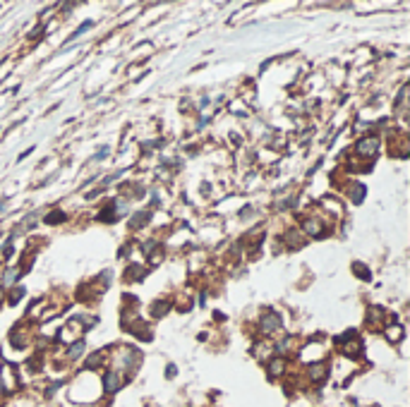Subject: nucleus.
Here are the masks:
<instances>
[{
  "instance_id": "obj_10",
  "label": "nucleus",
  "mask_w": 410,
  "mask_h": 407,
  "mask_svg": "<svg viewBox=\"0 0 410 407\" xmlns=\"http://www.w3.org/2000/svg\"><path fill=\"white\" fill-rule=\"evenodd\" d=\"M281 369H283V362H273V364H271V371H273V374H278Z\"/></svg>"
},
{
  "instance_id": "obj_3",
  "label": "nucleus",
  "mask_w": 410,
  "mask_h": 407,
  "mask_svg": "<svg viewBox=\"0 0 410 407\" xmlns=\"http://www.w3.org/2000/svg\"><path fill=\"white\" fill-rule=\"evenodd\" d=\"M351 199H352V204H360L362 199H365V185H360V182H355V185H352Z\"/></svg>"
},
{
  "instance_id": "obj_4",
  "label": "nucleus",
  "mask_w": 410,
  "mask_h": 407,
  "mask_svg": "<svg viewBox=\"0 0 410 407\" xmlns=\"http://www.w3.org/2000/svg\"><path fill=\"white\" fill-rule=\"evenodd\" d=\"M103 388H106L108 393H113V390L120 388V381H117L116 374H106V378H103Z\"/></svg>"
},
{
  "instance_id": "obj_8",
  "label": "nucleus",
  "mask_w": 410,
  "mask_h": 407,
  "mask_svg": "<svg viewBox=\"0 0 410 407\" xmlns=\"http://www.w3.org/2000/svg\"><path fill=\"white\" fill-rule=\"evenodd\" d=\"M352 271H355V273H357L360 278H365V280L370 278V271H367L365 266H360V263H352Z\"/></svg>"
},
{
  "instance_id": "obj_5",
  "label": "nucleus",
  "mask_w": 410,
  "mask_h": 407,
  "mask_svg": "<svg viewBox=\"0 0 410 407\" xmlns=\"http://www.w3.org/2000/svg\"><path fill=\"white\" fill-rule=\"evenodd\" d=\"M310 376L314 378V381H322V378L326 376V367H324V364H317V367H312V369H310Z\"/></svg>"
},
{
  "instance_id": "obj_6",
  "label": "nucleus",
  "mask_w": 410,
  "mask_h": 407,
  "mask_svg": "<svg viewBox=\"0 0 410 407\" xmlns=\"http://www.w3.org/2000/svg\"><path fill=\"white\" fill-rule=\"evenodd\" d=\"M305 228H307V233H310V235H324L322 225H319L317 221H307V223H305Z\"/></svg>"
},
{
  "instance_id": "obj_7",
  "label": "nucleus",
  "mask_w": 410,
  "mask_h": 407,
  "mask_svg": "<svg viewBox=\"0 0 410 407\" xmlns=\"http://www.w3.org/2000/svg\"><path fill=\"white\" fill-rule=\"evenodd\" d=\"M84 352V340H79V343H75L72 348H70V357H79Z\"/></svg>"
},
{
  "instance_id": "obj_9",
  "label": "nucleus",
  "mask_w": 410,
  "mask_h": 407,
  "mask_svg": "<svg viewBox=\"0 0 410 407\" xmlns=\"http://www.w3.org/2000/svg\"><path fill=\"white\" fill-rule=\"evenodd\" d=\"M62 218H65V213H62V211H53V213L46 218V223H58V221H62Z\"/></svg>"
},
{
  "instance_id": "obj_1",
  "label": "nucleus",
  "mask_w": 410,
  "mask_h": 407,
  "mask_svg": "<svg viewBox=\"0 0 410 407\" xmlns=\"http://www.w3.org/2000/svg\"><path fill=\"white\" fill-rule=\"evenodd\" d=\"M374 151H377V139H372V137H367L357 144V153H362V156H370Z\"/></svg>"
},
{
  "instance_id": "obj_2",
  "label": "nucleus",
  "mask_w": 410,
  "mask_h": 407,
  "mask_svg": "<svg viewBox=\"0 0 410 407\" xmlns=\"http://www.w3.org/2000/svg\"><path fill=\"white\" fill-rule=\"evenodd\" d=\"M278 326H281V321H278V316H273V314H266L262 319V331H266V333H269V331H276Z\"/></svg>"
}]
</instances>
